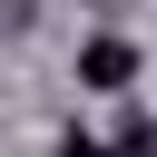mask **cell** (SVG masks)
<instances>
[{"label": "cell", "mask_w": 157, "mask_h": 157, "mask_svg": "<svg viewBox=\"0 0 157 157\" xmlns=\"http://www.w3.org/2000/svg\"><path fill=\"white\" fill-rule=\"evenodd\" d=\"M118 157H157V118H128L118 128Z\"/></svg>", "instance_id": "cell-2"}, {"label": "cell", "mask_w": 157, "mask_h": 157, "mask_svg": "<svg viewBox=\"0 0 157 157\" xmlns=\"http://www.w3.org/2000/svg\"><path fill=\"white\" fill-rule=\"evenodd\" d=\"M49 157H108V147H98V137H78V128H69V137H59V147H49Z\"/></svg>", "instance_id": "cell-3"}, {"label": "cell", "mask_w": 157, "mask_h": 157, "mask_svg": "<svg viewBox=\"0 0 157 157\" xmlns=\"http://www.w3.org/2000/svg\"><path fill=\"white\" fill-rule=\"evenodd\" d=\"M137 78V39H88L78 49V88H128Z\"/></svg>", "instance_id": "cell-1"}]
</instances>
